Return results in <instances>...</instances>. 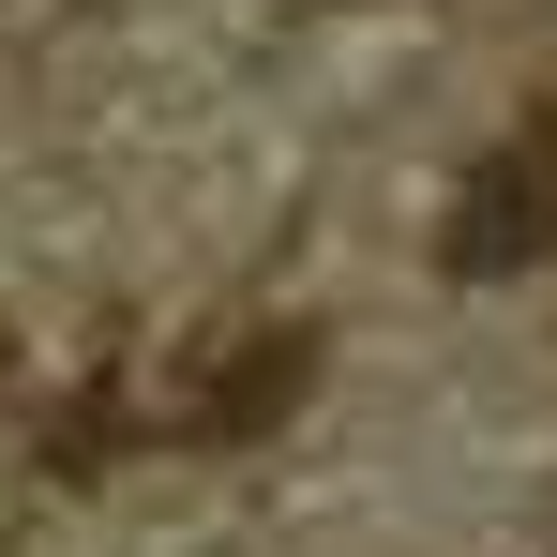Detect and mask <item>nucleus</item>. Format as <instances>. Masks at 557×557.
<instances>
[{"mask_svg": "<svg viewBox=\"0 0 557 557\" xmlns=\"http://www.w3.org/2000/svg\"><path fill=\"white\" fill-rule=\"evenodd\" d=\"M543 257H557V91L453 182V226H437V272L453 286H512V272H543Z\"/></svg>", "mask_w": 557, "mask_h": 557, "instance_id": "obj_1", "label": "nucleus"}, {"mask_svg": "<svg viewBox=\"0 0 557 557\" xmlns=\"http://www.w3.org/2000/svg\"><path fill=\"white\" fill-rule=\"evenodd\" d=\"M301 392H317V332H301V317H226V332L182 362L166 422H182V437H272Z\"/></svg>", "mask_w": 557, "mask_h": 557, "instance_id": "obj_2", "label": "nucleus"}]
</instances>
